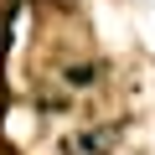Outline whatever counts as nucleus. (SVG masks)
<instances>
[{
	"mask_svg": "<svg viewBox=\"0 0 155 155\" xmlns=\"http://www.w3.org/2000/svg\"><path fill=\"white\" fill-rule=\"evenodd\" d=\"M119 129L124 124H88L62 140V155H114L119 150Z\"/></svg>",
	"mask_w": 155,
	"mask_h": 155,
	"instance_id": "obj_1",
	"label": "nucleus"
}]
</instances>
